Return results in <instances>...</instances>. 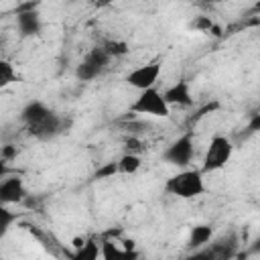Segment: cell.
Returning a JSON list of instances; mask_svg holds the SVG:
<instances>
[{
	"label": "cell",
	"mask_w": 260,
	"mask_h": 260,
	"mask_svg": "<svg viewBox=\"0 0 260 260\" xmlns=\"http://www.w3.org/2000/svg\"><path fill=\"white\" fill-rule=\"evenodd\" d=\"M213 238V225L209 223H199V225H193L191 228V234H189V240H187V246L191 250H197V248H203L211 242Z\"/></svg>",
	"instance_id": "obj_12"
},
{
	"label": "cell",
	"mask_w": 260,
	"mask_h": 260,
	"mask_svg": "<svg viewBox=\"0 0 260 260\" xmlns=\"http://www.w3.org/2000/svg\"><path fill=\"white\" fill-rule=\"evenodd\" d=\"M195 156V134L191 130H187L185 134H181L179 138H175L165 150H162V160L173 165V167H179V169H185L191 165Z\"/></svg>",
	"instance_id": "obj_4"
},
{
	"label": "cell",
	"mask_w": 260,
	"mask_h": 260,
	"mask_svg": "<svg viewBox=\"0 0 260 260\" xmlns=\"http://www.w3.org/2000/svg\"><path fill=\"white\" fill-rule=\"evenodd\" d=\"M51 112H53V110H51L45 102H41V100H30V102H26L24 108L20 110V120L24 122V126H32V124L45 120Z\"/></svg>",
	"instance_id": "obj_11"
},
{
	"label": "cell",
	"mask_w": 260,
	"mask_h": 260,
	"mask_svg": "<svg viewBox=\"0 0 260 260\" xmlns=\"http://www.w3.org/2000/svg\"><path fill=\"white\" fill-rule=\"evenodd\" d=\"M26 197H28V193H26L24 181H22L18 175L6 177V179L0 183V201H2V205L22 203Z\"/></svg>",
	"instance_id": "obj_9"
},
{
	"label": "cell",
	"mask_w": 260,
	"mask_h": 260,
	"mask_svg": "<svg viewBox=\"0 0 260 260\" xmlns=\"http://www.w3.org/2000/svg\"><path fill=\"white\" fill-rule=\"evenodd\" d=\"M73 256L79 258V260H95L98 256H102V252H100L98 244H95L93 240H89V242H83V244L77 248V252H75Z\"/></svg>",
	"instance_id": "obj_18"
},
{
	"label": "cell",
	"mask_w": 260,
	"mask_h": 260,
	"mask_svg": "<svg viewBox=\"0 0 260 260\" xmlns=\"http://www.w3.org/2000/svg\"><path fill=\"white\" fill-rule=\"evenodd\" d=\"M162 95H165V100H167V104L173 108V106H177V108H189V106H193V93H191V85H189V81L187 79H179V81H175L173 85H169L165 91H162Z\"/></svg>",
	"instance_id": "obj_10"
},
{
	"label": "cell",
	"mask_w": 260,
	"mask_h": 260,
	"mask_svg": "<svg viewBox=\"0 0 260 260\" xmlns=\"http://www.w3.org/2000/svg\"><path fill=\"white\" fill-rule=\"evenodd\" d=\"M104 71L98 67V65H93V63H89V61H79L77 65H75V77L79 79V81H93L95 77H100Z\"/></svg>",
	"instance_id": "obj_15"
},
{
	"label": "cell",
	"mask_w": 260,
	"mask_h": 260,
	"mask_svg": "<svg viewBox=\"0 0 260 260\" xmlns=\"http://www.w3.org/2000/svg\"><path fill=\"white\" fill-rule=\"evenodd\" d=\"M217 2H219V0H199L197 4H199V6H213V4H217Z\"/></svg>",
	"instance_id": "obj_26"
},
{
	"label": "cell",
	"mask_w": 260,
	"mask_h": 260,
	"mask_svg": "<svg viewBox=\"0 0 260 260\" xmlns=\"http://www.w3.org/2000/svg\"><path fill=\"white\" fill-rule=\"evenodd\" d=\"M254 250H260V236H258V240H256V246H254Z\"/></svg>",
	"instance_id": "obj_28"
},
{
	"label": "cell",
	"mask_w": 260,
	"mask_h": 260,
	"mask_svg": "<svg viewBox=\"0 0 260 260\" xmlns=\"http://www.w3.org/2000/svg\"><path fill=\"white\" fill-rule=\"evenodd\" d=\"M69 126H71V120L69 118H63L57 112H51L45 120H41V122H37L32 126H26V130L37 140H53L55 136L67 132Z\"/></svg>",
	"instance_id": "obj_6"
},
{
	"label": "cell",
	"mask_w": 260,
	"mask_h": 260,
	"mask_svg": "<svg viewBox=\"0 0 260 260\" xmlns=\"http://www.w3.org/2000/svg\"><path fill=\"white\" fill-rule=\"evenodd\" d=\"M0 158H2V162L14 160V158H16V146H14V144H4L2 150H0Z\"/></svg>",
	"instance_id": "obj_24"
},
{
	"label": "cell",
	"mask_w": 260,
	"mask_h": 260,
	"mask_svg": "<svg viewBox=\"0 0 260 260\" xmlns=\"http://www.w3.org/2000/svg\"><path fill=\"white\" fill-rule=\"evenodd\" d=\"M120 254H126V252L118 250L114 246V242H104L102 244V258H112V256H120Z\"/></svg>",
	"instance_id": "obj_23"
},
{
	"label": "cell",
	"mask_w": 260,
	"mask_h": 260,
	"mask_svg": "<svg viewBox=\"0 0 260 260\" xmlns=\"http://www.w3.org/2000/svg\"><path fill=\"white\" fill-rule=\"evenodd\" d=\"M83 59H85V61H89V63H93V65H98L102 71H106V69H108V65H110V61H112V57L108 55V51L104 49V45L91 47Z\"/></svg>",
	"instance_id": "obj_14"
},
{
	"label": "cell",
	"mask_w": 260,
	"mask_h": 260,
	"mask_svg": "<svg viewBox=\"0 0 260 260\" xmlns=\"http://www.w3.org/2000/svg\"><path fill=\"white\" fill-rule=\"evenodd\" d=\"M246 132H248V134H258V132H260V112L250 116L248 126H246Z\"/></svg>",
	"instance_id": "obj_25"
},
{
	"label": "cell",
	"mask_w": 260,
	"mask_h": 260,
	"mask_svg": "<svg viewBox=\"0 0 260 260\" xmlns=\"http://www.w3.org/2000/svg\"><path fill=\"white\" fill-rule=\"evenodd\" d=\"M238 246H240V240H238V234L234 230L221 234L219 238H215L207 250L203 252H197L195 256H207V258H217V260H228V258H234L238 256Z\"/></svg>",
	"instance_id": "obj_7"
},
{
	"label": "cell",
	"mask_w": 260,
	"mask_h": 260,
	"mask_svg": "<svg viewBox=\"0 0 260 260\" xmlns=\"http://www.w3.org/2000/svg\"><path fill=\"white\" fill-rule=\"evenodd\" d=\"M39 0H28L24 4H18L14 14H16V28L20 37H37L43 30V20L39 14Z\"/></svg>",
	"instance_id": "obj_5"
},
{
	"label": "cell",
	"mask_w": 260,
	"mask_h": 260,
	"mask_svg": "<svg viewBox=\"0 0 260 260\" xmlns=\"http://www.w3.org/2000/svg\"><path fill=\"white\" fill-rule=\"evenodd\" d=\"M130 112L132 114H140V116L169 118L171 116V106L167 104L162 91H158L156 87H148V89L138 91L136 100L130 104Z\"/></svg>",
	"instance_id": "obj_2"
},
{
	"label": "cell",
	"mask_w": 260,
	"mask_h": 260,
	"mask_svg": "<svg viewBox=\"0 0 260 260\" xmlns=\"http://www.w3.org/2000/svg\"><path fill=\"white\" fill-rule=\"evenodd\" d=\"M114 175H120V171H118V160L104 162L100 169H95L93 179H95V181H104V179H112Z\"/></svg>",
	"instance_id": "obj_20"
},
{
	"label": "cell",
	"mask_w": 260,
	"mask_h": 260,
	"mask_svg": "<svg viewBox=\"0 0 260 260\" xmlns=\"http://www.w3.org/2000/svg\"><path fill=\"white\" fill-rule=\"evenodd\" d=\"M193 30H197V32H203V35H219L221 30H219V26L211 20V16H205V14H201V16H195L193 20H191V24H189Z\"/></svg>",
	"instance_id": "obj_16"
},
{
	"label": "cell",
	"mask_w": 260,
	"mask_h": 260,
	"mask_svg": "<svg viewBox=\"0 0 260 260\" xmlns=\"http://www.w3.org/2000/svg\"><path fill=\"white\" fill-rule=\"evenodd\" d=\"M12 221H16V213H12L6 205H2L0 207V236H6Z\"/></svg>",
	"instance_id": "obj_21"
},
{
	"label": "cell",
	"mask_w": 260,
	"mask_h": 260,
	"mask_svg": "<svg viewBox=\"0 0 260 260\" xmlns=\"http://www.w3.org/2000/svg\"><path fill=\"white\" fill-rule=\"evenodd\" d=\"M201 169H183L171 175L165 183V191L179 199H195L205 193V179Z\"/></svg>",
	"instance_id": "obj_1"
},
{
	"label": "cell",
	"mask_w": 260,
	"mask_h": 260,
	"mask_svg": "<svg viewBox=\"0 0 260 260\" xmlns=\"http://www.w3.org/2000/svg\"><path fill=\"white\" fill-rule=\"evenodd\" d=\"M104 49L108 51V55H110L112 59H118V57L128 55L130 45H128L126 41H120V39H110V41L104 43Z\"/></svg>",
	"instance_id": "obj_17"
},
{
	"label": "cell",
	"mask_w": 260,
	"mask_h": 260,
	"mask_svg": "<svg viewBox=\"0 0 260 260\" xmlns=\"http://www.w3.org/2000/svg\"><path fill=\"white\" fill-rule=\"evenodd\" d=\"M140 165H142V158L136 152H124L118 158V171H120V175H134L140 169Z\"/></svg>",
	"instance_id": "obj_13"
},
{
	"label": "cell",
	"mask_w": 260,
	"mask_h": 260,
	"mask_svg": "<svg viewBox=\"0 0 260 260\" xmlns=\"http://www.w3.org/2000/svg\"><path fill=\"white\" fill-rule=\"evenodd\" d=\"M12 81H16V69H14V65H12L10 61L2 59V61H0V85L6 87V85H10Z\"/></svg>",
	"instance_id": "obj_19"
},
{
	"label": "cell",
	"mask_w": 260,
	"mask_h": 260,
	"mask_svg": "<svg viewBox=\"0 0 260 260\" xmlns=\"http://www.w3.org/2000/svg\"><path fill=\"white\" fill-rule=\"evenodd\" d=\"M160 71H162V65L158 61H150V63H144V65H138L134 67L128 75H126V83L138 91L142 89H148V87H154V83L158 81L160 77Z\"/></svg>",
	"instance_id": "obj_8"
},
{
	"label": "cell",
	"mask_w": 260,
	"mask_h": 260,
	"mask_svg": "<svg viewBox=\"0 0 260 260\" xmlns=\"http://www.w3.org/2000/svg\"><path fill=\"white\" fill-rule=\"evenodd\" d=\"M252 12H254V14H260V0H256V2H254V6H252Z\"/></svg>",
	"instance_id": "obj_27"
},
{
	"label": "cell",
	"mask_w": 260,
	"mask_h": 260,
	"mask_svg": "<svg viewBox=\"0 0 260 260\" xmlns=\"http://www.w3.org/2000/svg\"><path fill=\"white\" fill-rule=\"evenodd\" d=\"M124 146H126V152H140L142 150V142H140V138L138 136H134V134H130L126 140H124Z\"/></svg>",
	"instance_id": "obj_22"
},
{
	"label": "cell",
	"mask_w": 260,
	"mask_h": 260,
	"mask_svg": "<svg viewBox=\"0 0 260 260\" xmlns=\"http://www.w3.org/2000/svg\"><path fill=\"white\" fill-rule=\"evenodd\" d=\"M234 154V144L228 136L223 134H215L207 148H205V154H203V165H201V171L203 173H213V171H219L223 169L230 158Z\"/></svg>",
	"instance_id": "obj_3"
}]
</instances>
